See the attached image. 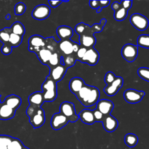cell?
I'll return each instance as SVG.
<instances>
[{"label": "cell", "instance_id": "6da1fadb", "mask_svg": "<svg viewBox=\"0 0 149 149\" xmlns=\"http://www.w3.org/2000/svg\"><path fill=\"white\" fill-rule=\"evenodd\" d=\"M77 100L85 107H91L97 104L100 95L98 88L85 84L76 95Z\"/></svg>", "mask_w": 149, "mask_h": 149}, {"label": "cell", "instance_id": "7a4b0ae2", "mask_svg": "<svg viewBox=\"0 0 149 149\" xmlns=\"http://www.w3.org/2000/svg\"><path fill=\"white\" fill-rule=\"evenodd\" d=\"M44 101L45 102H52L57 97V85L49 76H47L45 81L41 86Z\"/></svg>", "mask_w": 149, "mask_h": 149}, {"label": "cell", "instance_id": "3957f363", "mask_svg": "<svg viewBox=\"0 0 149 149\" xmlns=\"http://www.w3.org/2000/svg\"><path fill=\"white\" fill-rule=\"evenodd\" d=\"M60 112L65 116L71 122H75L79 117L76 114L74 105L72 102L69 101H64L61 103L59 107Z\"/></svg>", "mask_w": 149, "mask_h": 149}, {"label": "cell", "instance_id": "277c9868", "mask_svg": "<svg viewBox=\"0 0 149 149\" xmlns=\"http://www.w3.org/2000/svg\"><path fill=\"white\" fill-rule=\"evenodd\" d=\"M29 50L36 54L44 48L46 45V39L40 35H33L28 40Z\"/></svg>", "mask_w": 149, "mask_h": 149}, {"label": "cell", "instance_id": "5b68a950", "mask_svg": "<svg viewBox=\"0 0 149 149\" xmlns=\"http://www.w3.org/2000/svg\"><path fill=\"white\" fill-rule=\"evenodd\" d=\"M130 22L132 26L138 30L143 31L148 26V19L140 13H133L130 17Z\"/></svg>", "mask_w": 149, "mask_h": 149}, {"label": "cell", "instance_id": "8992f818", "mask_svg": "<svg viewBox=\"0 0 149 149\" xmlns=\"http://www.w3.org/2000/svg\"><path fill=\"white\" fill-rule=\"evenodd\" d=\"M121 54L126 61L132 62L137 56L138 47L132 44H126L122 47Z\"/></svg>", "mask_w": 149, "mask_h": 149}, {"label": "cell", "instance_id": "52a82bcc", "mask_svg": "<svg viewBox=\"0 0 149 149\" xmlns=\"http://www.w3.org/2000/svg\"><path fill=\"white\" fill-rule=\"evenodd\" d=\"M144 95V91H138L132 88L125 90L123 93L125 100L130 104H136L140 102Z\"/></svg>", "mask_w": 149, "mask_h": 149}, {"label": "cell", "instance_id": "ba28073f", "mask_svg": "<svg viewBox=\"0 0 149 149\" xmlns=\"http://www.w3.org/2000/svg\"><path fill=\"white\" fill-rule=\"evenodd\" d=\"M50 8L46 5L41 4L34 8L32 11L31 15L34 19L38 20H42L46 19L50 15Z\"/></svg>", "mask_w": 149, "mask_h": 149}, {"label": "cell", "instance_id": "9c48e42d", "mask_svg": "<svg viewBox=\"0 0 149 149\" xmlns=\"http://www.w3.org/2000/svg\"><path fill=\"white\" fill-rule=\"evenodd\" d=\"M69 122V119L61 112L55 113L51 118V126L53 129L58 130L65 126Z\"/></svg>", "mask_w": 149, "mask_h": 149}, {"label": "cell", "instance_id": "30bf717a", "mask_svg": "<svg viewBox=\"0 0 149 149\" xmlns=\"http://www.w3.org/2000/svg\"><path fill=\"white\" fill-rule=\"evenodd\" d=\"M29 118V122L34 129L42 126L45 121L44 111L40 107Z\"/></svg>", "mask_w": 149, "mask_h": 149}, {"label": "cell", "instance_id": "8fae6325", "mask_svg": "<svg viewBox=\"0 0 149 149\" xmlns=\"http://www.w3.org/2000/svg\"><path fill=\"white\" fill-rule=\"evenodd\" d=\"M100 54L94 48L87 49L84 56L80 62L86 63L90 66L95 65L99 60Z\"/></svg>", "mask_w": 149, "mask_h": 149}, {"label": "cell", "instance_id": "7c38bea8", "mask_svg": "<svg viewBox=\"0 0 149 149\" xmlns=\"http://www.w3.org/2000/svg\"><path fill=\"white\" fill-rule=\"evenodd\" d=\"M123 79L122 77L117 76L115 80L111 84L107 85L104 88V91L108 96L115 95L122 87Z\"/></svg>", "mask_w": 149, "mask_h": 149}, {"label": "cell", "instance_id": "4fadbf2b", "mask_svg": "<svg viewBox=\"0 0 149 149\" xmlns=\"http://www.w3.org/2000/svg\"><path fill=\"white\" fill-rule=\"evenodd\" d=\"M114 107L113 103L112 101L102 99L99 100L96 104V109L100 111L105 116L110 115Z\"/></svg>", "mask_w": 149, "mask_h": 149}, {"label": "cell", "instance_id": "5bb4252c", "mask_svg": "<svg viewBox=\"0 0 149 149\" xmlns=\"http://www.w3.org/2000/svg\"><path fill=\"white\" fill-rule=\"evenodd\" d=\"M67 70V68L62 64H59L57 66L50 69L49 76L55 81H61L64 77Z\"/></svg>", "mask_w": 149, "mask_h": 149}, {"label": "cell", "instance_id": "9a60e30c", "mask_svg": "<svg viewBox=\"0 0 149 149\" xmlns=\"http://www.w3.org/2000/svg\"><path fill=\"white\" fill-rule=\"evenodd\" d=\"M74 42L70 40H61L58 42V49L62 56L73 54Z\"/></svg>", "mask_w": 149, "mask_h": 149}, {"label": "cell", "instance_id": "2e32d148", "mask_svg": "<svg viewBox=\"0 0 149 149\" xmlns=\"http://www.w3.org/2000/svg\"><path fill=\"white\" fill-rule=\"evenodd\" d=\"M102 123L104 129L108 132H112L115 131L118 126V120L111 115L105 116Z\"/></svg>", "mask_w": 149, "mask_h": 149}, {"label": "cell", "instance_id": "e0dca14e", "mask_svg": "<svg viewBox=\"0 0 149 149\" xmlns=\"http://www.w3.org/2000/svg\"><path fill=\"white\" fill-rule=\"evenodd\" d=\"M16 110L10 108L5 102L0 104V119L8 120L14 117Z\"/></svg>", "mask_w": 149, "mask_h": 149}, {"label": "cell", "instance_id": "ac0fdd59", "mask_svg": "<svg viewBox=\"0 0 149 149\" xmlns=\"http://www.w3.org/2000/svg\"><path fill=\"white\" fill-rule=\"evenodd\" d=\"M96 42L94 34H82L79 36V44L87 49L93 48Z\"/></svg>", "mask_w": 149, "mask_h": 149}, {"label": "cell", "instance_id": "d6986e66", "mask_svg": "<svg viewBox=\"0 0 149 149\" xmlns=\"http://www.w3.org/2000/svg\"><path fill=\"white\" fill-rule=\"evenodd\" d=\"M56 34L61 40H70L73 35V30L68 26H61L57 28Z\"/></svg>", "mask_w": 149, "mask_h": 149}, {"label": "cell", "instance_id": "ffe728a7", "mask_svg": "<svg viewBox=\"0 0 149 149\" xmlns=\"http://www.w3.org/2000/svg\"><path fill=\"white\" fill-rule=\"evenodd\" d=\"M85 84L83 79L79 77H74L70 80L69 87L70 91L76 95Z\"/></svg>", "mask_w": 149, "mask_h": 149}, {"label": "cell", "instance_id": "44dd1931", "mask_svg": "<svg viewBox=\"0 0 149 149\" xmlns=\"http://www.w3.org/2000/svg\"><path fill=\"white\" fill-rule=\"evenodd\" d=\"M79 117L84 123L92 125L95 122L93 111L88 109H83L79 114Z\"/></svg>", "mask_w": 149, "mask_h": 149}, {"label": "cell", "instance_id": "7402d4cb", "mask_svg": "<svg viewBox=\"0 0 149 149\" xmlns=\"http://www.w3.org/2000/svg\"><path fill=\"white\" fill-rule=\"evenodd\" d=\"M28 101L29 105H33L41 107L45 102L43 93L41 91H36L29 96Z\"/></svg>", "mask_w": 149, "mask_h": 149}, {"label": "cell", "instance_id": "603a6c76", "mask_svg": "<svg viewBox=\"0 0 149 149\" xmlns=\"http://www.w3.org/2000/svg\"><path fill=\"white\" fill-rule=\"evenodd\" d=\"M10 108L16 110L21 105L22 100L21 98L15 94H10L5 97L3 101Z\"/></svg>", "mask_w": 149, "mask_h": 149}, {"label": "cell", "instance_id": "cb8c5ba5", "mask_svg": "<svg viewBox=\"0 0 149 149\" xmlns=\"http://www.w3.org/2000/svg\"><path fill=\"white\" fill-rule=\"evenodd\" d=\"M52 52L47 48L44 47L36 54L40 61L44 65H47Z\"/></svg>", "mask_w": 149, "mask_h": 149}, {"label": "cell", "instance_id": "d4e9b609", "mask_svg": "<svg viewBox=\"0 0 149 149\" xmlns=\"http://www.w3.org/2000/svg\"><path fill=\"white\" fill-rule=\"evenodd\" d=\"M62 57V56L59 51L52 53L49 58L48 63L47 65L49 68V69L54 68L61 64Z\"/></svg>", "mask_w": 149, "mask_h": 149}, {"label": "cell", "instance_id": "484cf974", "mask_svg": "<svg viewBox=\"0 0 149 149\" xmlns=\"http://www.w3.org/2000/svg\"><path fill=\"white\" fill-rule=\"evenodd\" d=\"M139 141L138 137L133 133H127L124 138L125 143L130 148L135 147Z\"/></svg>", "mask_w": 149, "mask_h": 149}, {"label": "cell", "instance_id": "4316f807", "mask_svg": "<svg viewBox=\"0 0 149 149\" xmlns=\"http://www.w3.org/2000/svg\"><path fill=\"white\" fill-rule=\"evenodd\" d=\"M11 33L19 35L20 36L23 37L25 33V29L23 24L19 22H15L10 27Z\"/></svg>", "mask_w": 149, "mask_h": 149}, {"label": "cell", "instance_id": "83f0119b", "mask_svg": "<svg viewBox=\"0 0 149 149\" xmlns=\"http://www.w3.org/2000/svg\"><path fill=\"white\" fill-rule=\"evenodd\" d=\"M61 61H63V65L68 69L74 65L77 58L75 54L69 55H65L62 57Z\"/></svg>", "mask_w": 149, "mask_h": 149}, {"label": "cell", "instance_id": "f1b7e54d", "mask_svg": "<svg viewBox=\"0 0 149 149\" xmlns=\"http://www.w3.org/2000/svg\"><path fill=\"white\" fill-rule=\"evenodd\" d=\"M11 31L10 28L5 27L0 30V41L3 44H8Z\"/></svg>", "mask_w": 149, "mask_h": 149}, {"label": "cell", "instance_id": "f546056e", "mask_svg": "<svg viewBox=\"0 0 149 149\" xmlns=\"http://www.w3.org/2000/svg\"><path fill=\"white\" fill-rule=\"evenodd\" d=\"M137 43L138 46L149 49V35L141 34L139 36L137 40Z\"/></svg>", "mask_w": 149, "mask_h": 149}, {"label": "cell", "instance_id": "4dcf8cb0", "mask_svg": "<svg viewBox=\"0 0 149 149\" xmlns=\"http://www.w3.org/2000/svg\"><path fill=\"white\" fill-rule=\"evenodd\" d=\"M22 37L11 33L10 34L9 42L12 47H17L22 42Z\"/></svg>", "mask_w": 149, "mask_h": 149}, {"label": "cell", "instance_id": "1f68e13d", "mask_svg": "<svg viewBox=\"0 0 149 149\" xmlns=\"http://www.w3.org/2000/svg\"><path fill=\"white\" fill-rule=\"evenodd\" d=\"M127 13H128V10H126L123 7H122L120 9L115 12L113 16L116 20L123 21L127 16Z\"/></svg>", "mask_w": 149, "mask_h": 149}, {"label": "cell", "instance_id": "d6a6232c", "mask_svg": "<svg viewBox=\"0 0 149 149\" xmlns=\"http://www.w3.org/2000/svg\"><path fill=\"white\" fill-rule=\"evenodd\" d=\"M13 138L10 136L0 134V147L8 148V146L12 141Z\"/></svg>", "mask_w": 149, "mask_h": 149}, {"label": "cell", "instance_id": "836d02e7", "mask_svg": "<svg viewBox=\"0 0 149 149\" xmlns=\"http://www.w3.org/2000/svg\"><path fill=\"white\" fill-rule=\"evenodd\" d=\"M25 147L23 143L17 138H13L12 141L8 146V149H23Z\"/></svg>", "mask_w": 149, "mask_h": 149}, {"label": "cell", "instance_id": "e575fe53", "mask_svg": "<svg viewBox=\"0 0 149 149\" xmlns=\"http://www.w3.org/2000/svg\"><path fill=\"white\" fill-rule=\"evenodd\" d=\"M138 75L143 80L149 82V68L141 67L137 70Z\"/></svg>", "mask_w": 149, "mask_h": 149}, {"label": "cell", "instance_id": "d590c367", "mask_svg": "<svg viewBox=\"0 0 149 149\" xmlns=\"http://www.w3.org/2000/svg\"><path fill=\"white\" fill-rule=\"evenodd\" d=\"M107 22V20L105 19H102L100 21V23L99 24L98 23H95V24H94L91 27V30L92 31H93L94 33H100L101 32L104 26L105 25V23Z\"/></svg>", "mask_w": 149, "mask_h": 149}, {"label": "cell", "instance_id": "8d00e7d4", "mask_svg": "<svg viewBox=\"0 0 149 149\" xmlns=\"http://www.w3.org/2000/svg\"><path fill=\"white\" fill-rule=\"evenodd\" d=\"M26 6L23 2H19L15 6V13L16 15H22L26 11Z\"/></svg>", "mask_w": 149, "mask_h": 149}, {"label": "cell", "instance_id": "74e56055", "mask_svg": "<svg viewBox=\"0 0 149 149\" xmlns=\"http://www.w3.org/2000/svg\"><path fill=\"white\" fill-rule=\"evenodd\" d=\"M116 77L115 74L112 72H108L105 74V77H104V81L105 83L107 85H109L112 84L116 79Z\"/></svg>", "mask_w": 149, "mask_h": 149}, {"label": "cell", "instance_id": "f35d334b", "mask_svg": "<svg viewBox=\"0 0 149 149\" xmlns=\"http://www.w3.org/2000/svg\"><path fill=\"white\" fill-rule=\"evenodd\" d=\"M86 27H87V24H85V23H84L83 22H81V23L77 24L75 26L74 30H75L76 33L78 35L80 36V35L83 34L84 33V31H85V30L86 29Z\"/></svg>", "mask_w": 149, "mask_h": 149}, {"label": "cell", "instance_id": "ab89813d", "mask_svg": "<svg viewBox=\"0 0 149 149\" xmlns=\"http://www.w3.org/2000/svg\"><path fill=\"white\" fill-rule=\"evenodd\" d=\"M93 114L94 116V119L95 122H102L105 118V115H104L100 111H99L97 109H95L93 110Z\"/></svg>", "mask_w": 149, "mask_h": 149}, {"label": "cell", "instance_id": "60d3db41", "mask_svg": "<svg viewBox=\"0 0 149 149\" xmlns=\"http://www.w3.org/2000/svg\"><path fill=\"white\" fill-rule=\"evenodd\" d=\"M12 47L9 43L3 44L1 48V52L5 55H9L12 52Z\"/></svg>", "mask_w": 149, "mask_h": 149}, {"label": "cell", "instance_id": "b9f144b4", "mask_svg": "<svg viewBox=\"0 0 149 149\" xmlns=\"http://www.w3.org/2000/svg\"><path fill=\"white\" fill-rule=\"evenodd\" d=\"M87 51V48H86L85 47H81L79 48V49L78 50V51L77 52V53L76 54V58H77V61H80L81 59L84 56Z\"/></svg>", "mask_w": 149, "mask_h": 149}, {"label": "cell", "instance_id": "7bdbcfd3", "mask_svg": "<svg viewBox=\"0 0 149 149\" xmlns=\"http://www.w3.org/2000/svg\"><path fill=\"white\" fill-rule=\"evenodd\" d=\"M120 4L124 9H125L127 10H129L132 6V1H122L120 2Z\"/></svg>", "mask_w": 149, "mask_h": 149}, {"label": "cell", "instance_id": "ee69618b", "mask_svg": "<svg viewBox=\"0 0 149 149\" xmlns=\"http://www.w3.org/2000/svg\"><path fill=\"white\" fill-rule=\"evenodd\" d=\"M109 3H110V1H100V6L99 8L96 9V12L98 13H100L101 11L102 8L107 7V6H108Z\"/></svg>", "mask_w": 149, "mask_h": 149}, {"label": "cell", "instance_id": "f6af8a7d", "mask_svg": "<svg viewBox=\"0 0 149 149\" xmlns=\"http://www.w3.org/2000/svg\"><path fill=\"white\" fill-rule=\"evenodd\" d=\"M89 5L93 9H97L100 8V1H89Z\"/></svg>", "mask_w": 149, "mask_h": 149}, {"label": "cell", "instance_id": "bcb514c9", "mask_svg": "<svg viewBox=\"0 0 149 149\" xmlns=\"http://www.w3.org/2000/svg\"><path fill=\"white\" fill-rule=\"evenodd\" d=\"M48 2L51 7L56 8L63 2V1H48Z\"/></svg>", "mask_w": 149, "mask_h": 149}, {"label": "cell", "instance_id": "7dc6e473", "mask_svg": "<svg viewBox=\"0 0 149 149\" xmlns=\"http://www.w3.org/2000/svg\"><path fill=\"white\" fill-rule=\"evenodd\" d=\"M122 7V6L120 3H119V2H114L112 4V5H111L112 9L115 12L116 11V10H119V9H120Z\"/></svg>", "mask_w": 149, "mask_h": 149}, {"label": "cell", "instance_id": "c3c4849f", "mask_svg": "<svg viewBox=\"0 0 149 149\" xmlns=\"http://www.w3.org/2000/svg\"><path fill=\"white\" fill-rule=\"evenodd\" d=\"M80 47H81V45H80L79 44H77V43H76V42H74L73 47V54H76Z\"/></svg>", "mask_w": 149, "mask_h": 149}, {"label": "cell", "instance_id": "681fc988", "mask_svg": "<svg viewBox=\"0 0 149 149\" xmlns=\"http://www.w3.org/2000/svg\"><path fill=\"white\" fill-rule=\"evenodd\" d=\"M6 19L7 20H9V19H10V15H9V14L7 15V16H6Z\"/></svg>", "mask_w": 149, "mask_h": 149}, {"label": "cell", "instance_id": "f907efd6", "mask_svg": "<svg viewBox=\"0 0 149 149\" xmlns=\"http://www.w3.org/2000/svg\"><path fill=\"white\" fill-rule=\"evenodd\" d=\"M23 149H29V148H27L26 147H24Z\"/></svg>", "mask_w": 149, "mask_h": 149}, {"label": "cell", "instance_id": "816d5d0a", "mask_svg": "<svg viewBox=\"0 0 149 149\" xmlns=\"http://www.w3.org/2000/svg\"><path fill=\"white\" fill-rule=\"evenodd\" d=\"M0 97H1V95H0ZM1 103V100H0V104Z\"/></svg>", "mask_w": 149, "mask_h": 149}]
</instances>
